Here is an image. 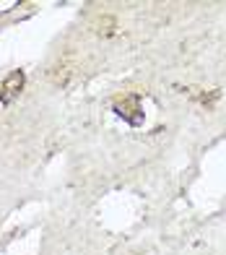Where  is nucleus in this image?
Wrapping results in <instances>:
<instances>
[{
    "mask_svg": "<svg viewBox=\"0 0 226 255\" xmlns=\"http://www.w3.org/2000/svg\"><path fill=\"white\" fill-rule=\"evenodd\" d=\"M133 112H141V110H138V97H128L125 102H120V104H117V115H120V118H125V120L133 123V125H138L141 120L135 118Z\"/></svg>",
    "mask_w": 226,
    "mask_h": 255,
    "instance_id": "nucleus-2",
    "label": "nucleus"
},
{
    "mask_svg": "<svg viewBox=\"0 0 226 255\" xmlns=\"http://www.w3.org/2000/svg\"><path fill=\"white\" fill-rule=\"evenodd\" d=\"M24 89V73L21 71H13L5 81H3V86H0V102L8 104V102H13L18 97V91Z\"/></svg>",
    "mask_w": 226,
    "mask_h": 255,
    "instance_id": "nucleus-1",
    "label": "nucleus"
}]
</instances>
